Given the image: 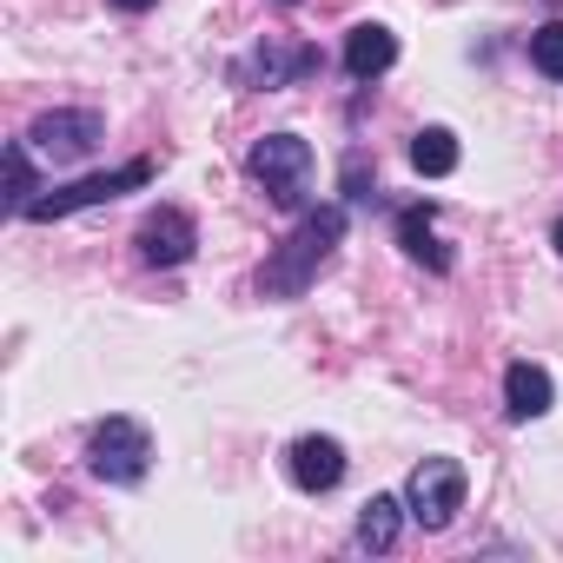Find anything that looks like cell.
Listing matches in <instances>:
<instances>
[{"mask_svg":"<svg viewBox=\"0 0 563 563\" xmlns=\"http://www.w3.org/2000/svg\"><path fill=\"white\" fill-rule=\"evenodd\" d=\"M339 239H345V206H319V212H306L299 232L265 258V292H272V299H299L312 278H319V265L339 252Z\"/></svg>","mask_w":563,"mask_h":563,"instance_id":"cell-1","label":"cell"},{"mask_svg":"<svg viewBox=\"0 0 563 563\" xmlns=\"http://www.w3.org/2000/svg\"><path fill=\"white\" fill-rule=\"evenodd\" d=\"M252 173H258V186H265V199L272 206H306V192H312V146L299 140V133H272V140H258L252 146Z\"/></svg>","mask_w":563,"mask_h":563,"instance_id":"cell-2","label":"cell"},{"mask_svg":"<svg viewBox=\"0 0 563 563\" xmlns=\"http://www.w3.org/2000/svg\"><path fill=\"white\" fill-rule=\"evenodd\" d=\"M146 179H153V166H146V159H126V166H113V173H87V179H74V186L41 192L21 219H67V212H80V206H107V199H120V192H140Z\"/></svg>","mask_w":563,"mask_h":563,"instance_id":"cell-3","label":"cell"},{"mask_svg":"<svg viewBox=\"0 0 563 563\" xmlns=\"http://www.w3.org/2000/svg\"><path fill=\"white\" fill-rule=\"evenodd\" d=\"M87 464H93V477H107V484H140L146 464H153V438H146V424H133V418H107V424L87 438Z\"/></svg>","mask_w":563,"mask_h":563,"instance_id":"cell-4","label":"cell"},{"mask_svg":"<svg viewBox=\"0 0 563 563\" xmlns=\"http://www.w3.org/2000/svg\"><path fill=\"white\" fill-rule=\"evenodd\" d=\"M405 510H411V523L444 530L464 510V464L457 457H424L411 471V484H405Z\"/></svg>","mask_w":563,"mask_h":563,"instance_id":"cell-5","label":"cell"},{"mask_svg":"<svg viewBox=\"0 0 563 563\" xmlns=\"http://www.w3.org/2000/svg\"><path fill=\"white\" fill-rule=\"evenodd\" d=\"M100 113H41L34 126H27V146L34 153H47L54 166H67V159H87L93 146H100Z\"/></svg>","mask_w":563,"mask_h":563,"instance_id":"cell-6","label":"cell"},{"mask_svg":"<svg viewBox=\"0 0 563 563\" xmlns=\"http://www.w3.org/2000/svg\"><path fill=\"white\" fill-rule=\"evenodd\" d=\"M192 245H199V232H192V219L179 206H159V212L140 219V258L146 265H186Z\"/></svg>","mask_w":563,"mask_h":563,"instance_id":"cell-7","label":"cell"},{"mask_svg":"<svg viewBox=\"0 0 563 563\" xmlns=\"http://www.w3.org/2000/svg\"><path fill=\"white\" fill-rule=\"evenodd\" d=\"M345 477V444L339 438H299L292 444V484L299 490H332Z\"/></svg>","mask_w":563,"mask_h":563,"instance_id":"cell-8","label":"cell"},{"mask_svg":"<svg viewBox=\"0 0 563 563\" xmlns=\"http://www.w3.org/2000/svg\"><path fill=\"white\" fill-rule=\"evenodd\" d=\"M391 60H398V34H391V27L365 21V27L345 34V74H352V80H378Z\"/></svg>","mask_w":563,"mask_h":563,"instance_id":"cell-9","label":"cell"},{"mask_svg":"<svg viewBox=\"0 0 563 563\" xmlns=\"http://www.w3.org/2000/svg\"><path fill=\"white\" fill-rule=\"evenodd\" d=\"M312 67H319V54H312V47H299V54L258 47V54H245V60H239V80H245V87H292V80H306Z\"/></svg>","mask_w":563,"mask_h":563,"instance_id":"cell-10","label":"cell"},{"mask_svg":"<svg viewBox=\"0 0 563 563\" xmlns=\"http://www.w3.org/2000/svg\"><path fill=\"white\" fill-rule=\"evenodd\" d=\"M504 398H510V418H543L550 411V372L543 365H510Z\"/></svg>","mask_w":563,"mask_h":563,"instance_id":"cell-11","label":"cell"},{"mask_svg":"<svg viewBox=\"0 0 563 563\" xmlns=\"http://www.w3.org/2000/svg\"><path fill=\"white\" fill-rule=\"evenodd\" d=\"M405 517H411V510H405L398 497H372V504L358 510V543H365V550H391Z\"/></svg>","mask_w":563,"mask_h":563,"instance_id":"cell-12","label":"cell"},{"mask_svg":"<svg viewBox=\"0 0 563 563\" xmlns=\"http://www.w3.org/2000/svg\"><path fill=\"white\" fill-rule=\"evenodd\" d=\"M411 166H418L424 179H444V173H457V133H444V126H424V133L411 140Z\"/></svg>","mask_w":563,"mask_h":563,"instance_id":"cell-13","label":"cell"},{"mask_svg":"<svg viewBox=\"0 0 563 563\" xmlns=\"http://www.w3.org/2000/svg\"><path fill=\"white\" fill-rule=\"evenodd\" d=\"M398 239H405V252H411V258H424L431 272H451V252L431 239V206H411V212L398 219Z\"/></svg>","mask_w":563,"mask_h":563,"instance_id":"cell-14","label":"cell"},{"mask_svg":"<svg viewBox=\"0 0 563 563\" xmlns=\"http://www.w3.org/2000/svg\"><path fill=\"white\" fill-rule=\"evenodd\" d=\"M34 199H41V179H34L27 140H14V146H8V206H14V212H27Z\"/></svg>","mask_w":563,"mask_h":563,"instance_id":"cell-15","label":"cell"},{"mask_svg":"<svg viewBox=\"0 0 563 563\" xmlns=\"http://www.w3.org/2000/svg\"><path fill=\"white\" fill-rule=\"evenodd\" d=\"M530 67H537L543 80H563V21H543V27L530 34Z\"/></svg>","mask_w":563,"mask_h":563,"instance_id":"cell-16","label":"cell"},{"mask_svg":"<svg viewBox=\"0 0 563 563\" xmlns=\"http://www.w3.org/2000/svg\"><path fill=\"white\" fill-rule=\"evenodd\" d=\"M113 8H126V14H146V8H153V0H113Z\"/></svg>","mask_w":563,"mask_h":563,"instance_id":"cell-17","label":"cell"},{"mask_svg":"<svg viewBox=\"0 0 563 563\" xmlns=\"http://www.w3.org/2000/svg\"><path fill=\"white\" fill-rule=\"evenodd\" d=\"M556 252H563V219H556Z\"/></svg>","mask_w":563,"mask_h":563,"instance_id":"cell-18","label":"cell"},{"mask_svg":"<svg viewBox=\"0 0 563 563\" xmlns=\"http://www.w3.org/2000/svg\"><path fill=\"white\" fill-rule=\"evenodd\" d=\"M286 8H292V0H286Z\"/></svg>","mask_w":563,"mask_h":563,"instance_id":"cell-19","label":"cell"}]
</instances>
